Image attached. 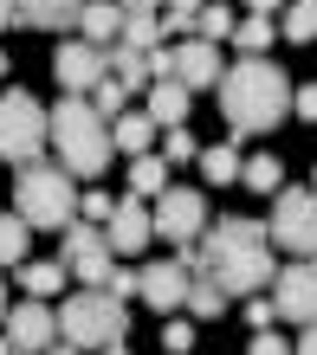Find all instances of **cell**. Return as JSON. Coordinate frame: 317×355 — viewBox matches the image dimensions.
<instances>
[{
    "mask_svg": "<svg viewBox=\"0 0 317 355\" xmlns=\"http://www.w3.org/2000/svg\"><path fill=\"white\" fill-rule=\"evenodd\" d=\"M181 271L188 278H214L227 297H259L272 284V239H266V220H220L207 226L201 245H181Z\"/></svg>",
    "mask_w": 317,
    "mask_h": 355,
    "instance_id": "1",
    "label": "cell"
},
{
    "mask_svg": "<svg viewBox=\"0 0 317 355\" xmlns=\"http://www.w3.org/2000/svg\"><path fill=\"white\" fill-rule=\"evenodd\" d=\"M220 116L234 136H266L291 116V78L272 65V58H240V65L220 71Z\"/></svg>",
    "mask_w": 317,
    "mask_h": 355,
    "instance_id": "2",
    "label": "cell"
},
{
    "mask_svg": "<svg viewBox=\"0 0 317 355\" xmlns=\"http://www.w3.org/2000/svg\"><path fill=\"white\" fill-rule=\"evenodd\" d=\"M46 142L58 149V168L72 181H97L111 168V123L91 110V97H58L52 116H46Z\"/></svg>",
    "mask_w": 317,
    "mask_h": 355,
    "instance_id": "3",
    "label": "cell"
},
{
    "mask_svg": "<svg viewBox=\"0 0 317 355\" xmlns=\"http://www.w3.org/2000/svg\"><path fill=\"white\" fill-rule=\"evenodd\" d=\"M13 214L26 226H46V233H65V226L78 220V181L58 168V162H26L13 181Z\"/></svg>",
    "mask_w": 317,
    "mask_h": 355,
    "instance_id": "4",
    "label": "cell"
},
{
    "mask_svg": "<svg viewBox=\"0 0 317 355\" xmlns=\"http://www.w3.org/2000/svg\"><path fill=\"white\" fill-rule=\"evenodd\" d=\"M123 329H130V304L104 297V291H78L58 304V343L72 349H111L123 343Z\"/></svg>",
    "mask_w": 317,
    "mask_h": 355,
    "instance_id": "5",
    "label": "cell"
},
{
    "mask_svg": "<svg viewBox=\"0 0 317 355\" xmlns=\"http://www.w3.org/2000/svg\"><path fill=\"white\" fill-rule=\"evenodd\" d=\"M46 155V103L33 91H0V162L26 168V162Z\"/></svg>",
    "mask_w": 317,
    "mask_h": 355,
    "instance_id": "6",
    "label": "cell"
},
{
    "mask_svg": "<svg viewBox=\"0 0 317 355\" xmlns=\"http://www.w3.org/2000/svg\"><path fill=\"white\" fill-rule=\"evenodd\" d=\"M266 239L279 245V252L317 259V194H311V187H279V194H272Z\"/></svg>",
    "mask_w": 317,
    "mask_h": 355,
    "instance_id": "7",
    "label": "cell"
},
{
    "mask_svg": "<svg viewBox=\"0 0 317 355\" xmlns=\"http://www.w3.org/2000/svg\"><path fill=\"white\" fill-rule=\"evenodd\" d=\"M0 336L13 343V355H46V349L58 343V304H46V297H19V304H7Z\"/></svg>",
    "mask_w": 317,
    "mask_h": 355,
    "instance_id": "8",
    "label": "cell"
},
{
    "mask_svg": "<svg viewBox=\"0 0 317 355\" xmlns=\"http://www.w3.org/2000/svg\"><path fill=\"white\" fill-rule=\"evenodd\" d=\"M272 310H279V323L298 329L317 323V259H291L272 271Z\"/></svg>",
    "mask_w": 317,
    "mask_h": 355,
    "instance_id": "9",
    "label": "cell"
},
{
    "mask_svg": "<svg viewBox=\"0 0 317 355\" xmlns=\"http://www.w3.org/2000/svg\"><path fill=\"white\" fill-rule=\"evenodd\" d=\"M149 220H156V233L168 245H195L201 226H207V194L201 187H162L156 207H149Z\"/></svg>",
    "mask_w": 317,
    "mask_h": 355,
    "instance_id": "10",
    "label": "cell"
},
{
    "mask_svg": "<svg viewBox=\"0 0 317 355\" xmlns=\"http://www.w3.org/2000/svg\"><path fill=\"white\" fill-rule=\"evenodd\" d=\"M220 46H207V39H181V46H168V78L195 97V91H214L220 85Z\"/></svg>",
    "mask_w": 317,
    "mask_h": 355,
    "instance_id": "11",
    "label": "cell"
},
{
    "mask_svg": "<svg viewBox=\"0 0 317 355\" xmlns=\"http://www.w3.org/2000/svg\"><path fill=\"white\" fill-rule=\"evenodd\" d=\"M156 239V220H149V200H117L111 207V220H104V245L111 252H143V245Z\"/></svg>",
    "mask_w": 317,
    "mask_h": 355,
    "instance_id": "12",
    "label": "cell"
},
{
    "mask_svg": "<svg viewBox=\"0 0 317 355\" xmlns=\"http://www.w3.org/2000/svg\"><path fill=\"white\" fill-rule=\"evenodd\" d=\"M52 71H58V85H65V97H91V85L104 78V52L84 46V39H65V46L52 52Z\"/></svg>",
    "mask_w": 317,
    "mask_h": 355,
    "instance_id": "13",
    "label": "cell"
},
{
    "mask_svg": "<svg viewBox=\"0 0 317 355\" xmlns=\"http://www.w3.org/2000/svg\"><path fill=\"white\" fill-rule=\"evenodd\" d=\"M136 297L149 304V310H181L188 304V271H181V259H162V265H143L136 271Z\"/></svg>",
    "mask_w": 317,
    "mask_h": 355,
    "instance_id": "14",
    "label": "cell"
},
{
    "mask_svg": "<svg viewBox=\"0 0 317 355\" xmlns=\"http://www.w3.org/2000/svg\"><path fill=\"white\" fill-rule=\"evenodd\" d=\"M84 0H13V26H39V33H78Z\"/></svg>",
    "mask_w": 317,
    "mask_h": 355,
    "instance_id": "15",
    "label": "cell"
},
{
    "mask_svg": "<svg viewBox=\"0 0 317 355\" xmlns=\"http://www.w3.org/2000/svg\"><path fill=\"white\" fill-rule=\"evenodd\" d=\"M188 103H195V97H188L175 78H156V85L143 91V116H149L156 130H181V123H188Z\"/></svg>",
    "mask_w": 317,
    "mask_h": 355,
    "instance_id": "16",
    "label": "cell"
},
{
    "mask_svg": "<svg viewBox=\"0 0 317 355\" xmlns=\"http://www.w3.org/2000/svg\"><path fill=\"white\" fill-rule=\"evenodd\" d=\"M117 33H123V7H117V0H84V13H78V39H84V46L111 52Z\"/></svg>",
    "mask_w": 317,
    "mask_h": 355,
    "instance_id": "17",
    "label": "cell"
},
{
    "mask_svg": "<svg viewBox=\"0 0 317 355\" xmlns=\"http://www.w3.org/2000/svg\"><path fill=\"white\" fill-rule=\"evenodd\" d=\"M227 46H240V58H266V46H279V19H266V13H246V19H234Z\"/></svg>",
    "mask_w": 317,
    "mask_h": 355,
    "instance_id": "18",
    "label": "cell"
},
{
    "mask_svg": "<svg viewBox=\"0 0 317 355\" xmlns=\"http://www.w3.org/2000/svg\"><path fill=\"white\" fill-rule=\"evenodd\" d=\"M111 149H123L130 162H136V155H149V149H156V123L143 116V110H123V116L111 123Z\"/></svg>",
    "mask_w": 317,
    "mask_h": 355,
    "instance_id": "19",
    "label": "cell"
},
{
    "mask_svg": "<svg viewBox=\"0 0 317 355\" xmlns=\"http://www.w3.org/2000/svg\"><path fill=\"white\" fill-rule=\"evenodd\" d=\"M65 278H72L65 259H26V265H19V284H26V297H46V304L65 291Z\"/></svg>",
    "mask_w": 317,
    "mask_h": 355,
    "instance_id": "20",
    "label": "cell"
},
{
    "mask_svg": "<svg viewBox=\"0 0 317 355\" xmlns=\"http://www.w3.org/2000/svg\"><path fill=\"white\" fill-rule=\"evenodd\" d=\"M181 310H188L195 323H220L227 310H234V297H227L214 278H188V304H181Z\"/></svg>",
    "mask_w": 317,
    "mask_h": 355,
    "instance_id": "21",
    "label": "cell"
},
{
    "mask_svg": "<svg viewBox=\"0 0 317 355\" xmlns=\"http://www.w3.org/2000/svg\"><path fill=\"white\" fill-rule=\"evenodd\" d=\"M201 162V175H207V187H227V181H240V142H207V149L195 155Z\"/></svg>",
    "mask_w": 317,
    "mask_h": 355,
    "instance_id": "22",
    "label": "cell"
},
{
    "mask_svg": "<svg viewBox=\"0 0 317 355\" xmlns=\"http://www.w3.org/2000/svg\"><path fill=\"white\" fill-rule=\"evenodd\" d=\"M279 39H285V46H311V39H317V0H285Z\"/></svg>",
    "mask_w": 317,
    "mask_h": 355,
    "instance_id": "23",
    "label": "cell"
},
{
    "mask_svg": "<svg viewBox=\"0 0 317 355\" xmlns=\"http://www.w3.org/2000/svg\"><path fill=\"white\" fill-rule=\"evenodd\" d=\"M227 33H234V7H227V0H201V7H195V33H188V39L227 46Z\"/></svg>",
    "mask_w": 317,
    "mask_h": 355,
    "instance_id": "24",
    "label": "cell"
},
{
    "mask_svg": "<svg viewBox=\"0 0 317 355\" xmlns=\"http://www.w3.org/2000/svg\"><path fill=\"white\" fill-rule=\"evenodd\" d=\"M240 181L252 187V194H279V187H285V162L279 155H246L240 162Z\"/></svg>",
    "mask_w": 317,
    "mask_h": 355,
    "instance_id": "25",
    "label": "cell"
},
{
    "mask_svg": "<svg viewBox=\"0 0 317 355\" xmlns=\"http://www.w3.org/2000/svg\"><path fill=\"white\" fill-rule=\"evenodd\" d=\"M162 187H168V162H162V155H136V162H130V194H136V200H156Z\"/></svg>",
    "mask_w": 317,
    "mask_h": 355,
    "instance_id": "26",
    "label": "cell"
},
{
    "mask_svg": "<svg viewBox=\"0 0 317 355\" xmlns=\"http://www.w3.org/2000/svg\"><path fill=\"white\" fill-rule=\"evenodd\" d=\"M117 46H136V52H156V46H168V39H162V19H156V13H123Z\"/></svg>",
    "mask_w": 317,
    "mask_h": 355,
    "instance_id": "27",
    "label": "cell"
},
{
    "mask_svg": "<svg viewBox=\"0 0 317 355\" xmlns=\"http://www.w3.org/2000/svg\"><path fill=\"white\" fill-rule=\"evenodd\" d=\"M26 233H33V226L19 220V214H0V271L26 265Z\"/></svg>",
    "mask_w": 317,
    "mask_h": 355,
    "instance_id": "28",
    "label": "cell"
},
{
    "mask_svg": "<svg viewBox=\"0 0 317 355\" xmlns=\"http://www.w3.org/2000/svg\"><path fill=\"white\" fill-rule=\"evenodd\" d=\"M123 103H130V91H123V85H117V78H111V71H104V78H97V85H91V110H97L104 123H117V116H123Z\"/></svg>",
    "mask_w": 317,
    "mask_h": 355,
    "instance_id": "29",
    "label": "cell"
},
{
    "mask_svg": "<svg viewBox=\"0 0 317 355\" xmlns=\"http://www.w3.org/2000/svg\"><path fill=\"white\" fill-rule=\"evenodd\" d=\"M195 155H201V142L188 136V123H181V130H162V162H168V168H181V162H195Z\"/></svg>",
    "mask_w": 317,
    "mask_h": 355,
    "instance_id": "30",
    "label": "cell"
},
{
    "mask_svg": "<svg viewBox=\"0 0 317 355\" xmlns=\"http://www.w3.org/2000/svg\"><path fill=\"white\" fill-rule=\"evenodd\" d=\"M240 317H246V329H252V336H259V329H272V323H279V310H272V297H246V304H240Z\"/></svg>",
    "mask_w": 317,
    "mask_h": 355,
    "instance_id": "31",
    "label": "cell"
},
{
    "mask_svg": "<svg viewBox=\"0 0 317 355\" xmlns=\"http://www.w3.org/2000/svg\"><path fill=\"white\" fill-rule=\"evenodd\" d=\"M111 194H104V187H91V194H78V220H91V226H104V220H111Z\"/></svg>",
    "mask_w": 317,
    "mask_h": 355,
    "instance_id": "32",
    "label": "cell"
},
{
    "mask_svg": "<svg viewBox=\"0 0 317 355\" xmlns=\"http://www.w3.org/2000/svg\"><path fill=\"white\" fill-rule=\"evenodd\" d=\"M162 349H168V355H188V349H195V323H188V317L162 323Z\"/></svg>",
    "mask_w": 317,
    "mask_h": 355,
    "instance_id": "33",
    "label": "cell"
},
{
    "mask_svg": "<svg viewBox=\"0 0 317 355\" xmlns=\"http://www.w3.org/2000/svg\"><path fill=\"white\" fill-rule=\"evenodd\" d=\"M291 116L317 123V78H311V85H291Z\"/></svg>",
    "mask_w": 317,
    "mask_h": 355,
    "instance_id": "34",
    "label": "cell"
},
{
    "mask_svg": "<svg viewBox=\"0 0 317 355\" xmlns=\"http://www.w3.org/2000/svg\"><path fill=\"white\" fill-rule=\"evenodd\" d=\"M104 297H117V304H130V297H136V271H123V265H117L111 278H104Z\"/></svg>",
    "mask_w": 317,
    "mask_h": 355,
    "instance_id": "35",
    "label": "cell"
},
{
    "mask_svg": "<svg viewBox=\"0 0 317 355\" xmlns=\"http://www.w3.org/2000/svg\"><path fill=\"white\" fill-rule=\"evenodd\" d=\"M246 355H291V343H285V336H272V329H259V336L246 343Z\"/></svg>",
    "mask_w": 317,
    "mask_h": 355,
    "instance_id": "36",
    "label": "cell"
},
{
    "mask_svg": "<svg viewBox=\"0 0 317 355\" xmlns=\"http://www.w3.org/2000/svg\"><path fill=\"white\" fill-rule=\"evenodd\" d=\"M195 33V13H162V39H188Z\"/></svg>",
    "mask_w": 317,
    "mask_h": 355,
    "instance_id": "37",
    "label": "cell"
},
{
    "mask_svg": "<svg viewBox=\"0 0 317 355\" xmlns=\"http://www.w3.org/2000/svg\"><path fill=\"white\" fill-rule=\"evenodd\" d=\"M246 13H266L272 19V13H285V0H246Z\"/></svg>",
    "mask_w": 317,
    "mask_h": 355,
    "instance_id": "38",
    "label": "cell"
},
{
    "mask_svg": "<svg viewBox=\"0 0 317 355\" xmlns=\"http://www.w3.org/2000/svg\"><path fill=\"white\" fill-rule=\"evenodd\" d=\"M291 355H317V323H311L304 336H298V349H291Z\"/></svg>",
    "mask_w": 317,
    "mask_h": 355,
    "instance_id": "39",
    "label": "cell"
},
{
    "mask_svg": "<svg viewBox=\"0 0 317 355\" xmlns=\"http://www.w3.org/2000/svg\"><path fill=\"white\" fill-rule=\"evenodd\" d=\"M162 7H168V13H195L201 0H162Z\"/></svg>",
    "mask_w": 317,
    "mask_h": 355,
    "instance_id": "40",
    "label": "cell"
},
{
    "mask_svg": "<svg viewBox=\"0 0 317 355\" xmlns=\"http://www.w3.org/2000/svg\"><path fill=\"white\" fill-rule=\"evenodd\" d=\"M13 26V0H0V33H7Z\"/></svg>",
    "mask_w": 317,
    "mask_h": 355,
    "instance_id": "41",
    "label": "cell"
},
{
    "mask_svg": "<svg viewBox=\"0 0 317 355\" xmlns=\"http://www.w3.org/2000/svg\"><path fill=\"white\" fill-rule=\"evenodd\" d=\"M46 355H84V349H72V343H52V349H46Z\"/></svg>",
    "mask_w": 317,
    "mask_h": 355,
    "instance_id": "42",
    "label": "cell"
},
{
    "mask_svg": "<svg viewBox=\"0 0 317 355\" xmlns=\"http://www.w3.org/2000/svg\"><path fill=\"white\" fill-rule=\"evenodd\" d=\"M7 71H13V58H7V52H0V78H7Z\"/></svg>",
    "mask_w": 317,
    "mask_h": 355,
    "instance_id": "43",
    "label": "cell"
},
{
    "mask_svg": "<svg viewBox=\"0 0 317 355\" xmlns=\"http://www.w3.org/2000/svg\"><path fill=\"white\" fill-rule=\"evenodd\" d=\"M104 355H130V349H123V343H111V349H104Z\"/></svg>",
    "mask_w": 317,
    "mask_h": 355,
    "instance_id": "44",
    "label": "cell"
},
{
    "mask_svg": "<svg viewBox=\"0 0 317 355\" xmlns=\"http://www.w3.org/2000/svg\"><path fill=\"white\" fill-rule=\"evenodd\" d=\"M0 355H13V343H7V336H0Z\"/></svg>",
    "mask_w": 317,
    "mask_h": 355,
    "instance_id": "45",
    "label": "cell"
},
{
    "mask_svg": "<svg viewBox=\"0 0 317 355\" xmlns=\"http://www.w3.org/2000/svg\"><path fill=\"white\" fill-rule=\"evenodd\" d=\"M304 187H311V194H317V168H311V181H304Z\"/></svg>",
    "mask_w": 317,
    "mask_h": 355,
    "instance_id": "46",
    "label": "cell"
},
{
    "mask_svg": "<svg viewBox=\"0 0 317 355\" xmlns=\"http://www.w3.org/2000/svg\"><path fill=\"white\" fill-rule=\"evenodd\" d=\"M0 317H7V291H0Z\"/></svg>",
    "mask_w": 317,
    "mask_h": 355,
    "instance_id": "47",
    "label": "cell"
}]
</instances>
